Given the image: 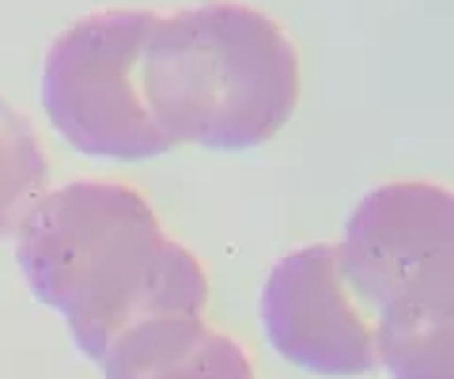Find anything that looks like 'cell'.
Returning <instances> with one entry per match:
<instances>
[{
    "label": "cell",
    "mask_w": 454,
    "mask_h": 379,
    "mask_svg": "<svg viewBox=\"0 0 454 379\" xmlns=\"http://www.w3.org/2000/svg\"><path fill=\"white\" fill-rule=\"evenodd\" d=\"M152 23L155 12H95L53 38L42 103L76 152L137 163L175 148L140 95V50Z\"/></svg>",
    "instance_id": "cell-4"
},
{
    "label": "cell",
    "mask_w": 454,
    "mask_h": 379,
    "mask_svg": "<svg viewBox=\"0 0 454 379\" xmlns=\"http://www.w3.org/2000/svg\"><path fill=\"white\" fill-rule=\"evenodd\" d=\"M340 280L394 379H454V198L435 182H387L352 209Z\"/></svg>",
    "instance_id": "cell-3"
},
{
    "label": "cell",
    "mask_w": 454,
    "mask_h": 379,
    "mask_svg": "<svg viewBox=\"0 0 454 379\" xmlns=\"http://www.w3.org/2000/svg\"><path fill=\"white\" fill-rule=\"evenodd\" d=\"M16 262L95 364L145 322L208 307L201 258L170 240L148 198L125 182L46 190L16 232Z\"/></svg>",
    "instance_id": "cell-1"
},
{
    "label": "cell",
    "mask_w": 454,
    "mask_h": 379,
    "mask_svg": "<svg viewBox=\"0 0 454 379\" xmlns=\"http://www.w3.org/2000/svg\"><path fill=\"white\" fill-rule=\"evenodd\" d=\"M140 95L170 145L258 148L300 107V53L273 16L212 0L155 16L140 50Z\"/></svg>",
    "instance_id": "cell-2"
},
{
    "label": "cell",
    "mask_w": 454,
    "mask_h": 379,
    "mask_svg": "<svg viewBox=\"0 0 454 379\" xmlns=\"http://www.w3.org/2000/svg\"><path fill=\"white\" fill-rule=\"evenodd\" d=\"M103 379H254L247 349L205 315H167L129 330L98 360Z\"/></svg>",
    "instance_id": "cell-6"
},
{
    "label": "cell",
    "mask_w": 454,
    "mask_h": 379,
    "mask_svg": "<svg viewBox=\"0 0 454 379\" xmlns=\"http://www.w3.org/2000/svg\"><path fill=\"white\" fill-rule=\"evenodd\" d=\"M50 182L46 148L27 114L0 99V240L20 232Z\"/></svg>",
    "instance_id": "cell-7"
},
{
    "label": "cell",
    "mask_w": 454,
    "mask_h": 379,
    "mask_svg": "<svg viewBox=\"0 0 454 379\" xmlns=\"http://www.w3.org/2000/svg\"><path fill=\"white\" fill-rule=\"evenodd\" d=\"M262 327L303 372L348 379L379 364L372 319L340 280L333 243L300 247L273 265L262 288Z\"/></svg>",
    "instance_id": "cell-5"
}]
</instances>
